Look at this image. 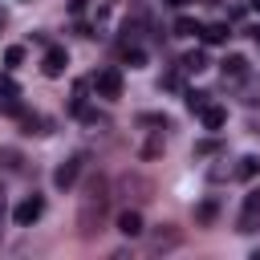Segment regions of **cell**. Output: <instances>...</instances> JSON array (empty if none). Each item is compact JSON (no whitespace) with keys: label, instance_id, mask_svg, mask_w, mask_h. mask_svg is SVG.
I'll return each instance as SVG.
<instances>
[{"label":"cell","instance_id":"obj_1","mask_svg":"<svg viewBox=\"0 0 260 260\" xmlns=\"http://www.w3.org/2000/svg\"><path fill=\"white\" fill-rule=\"evenodd\" d=\"M89 85H93V93L106 98V102L122 98V73H118V69H98V73L89 77Z\"/></svg>","mask_w":260,"mask_h":260},{"label":"cell","instance_id":"obj_2","mask_svg":"<svg viewBox=\"0 0 260 260\" xmlns=\"http://www.w3.org/2000/svg\"><path fill=\"white\" fill-rule=\"evenodd\" d=\"M81 167H85V154H73V158H65L57 171H53V183L61 187V191H69L73 183H77V175H81Z\"/></svg>","mask_w":260,"mask_h":260},{"label":"cell","instance_id":"obj_3","mask_svg":"<svg viewBox=\"0 0 260 260\" xmlns=\"http://www.w3.org/2000/svg\"><path fill=\"white\" fill-rule=\"evenodd\" d=\"M41 211H45V199H41V195H28V199H20V203H16L12 219H16L20 228H28V223H37V219H41Z\"/></svg>","mask_w":260,"mask_h":260},{"label":"cell","instance_id":"obj_4","mask_svg":"<svg viewBox=\"0 0 260 260\" xmlns=\"http://www.w3.org/2000/svg\"><path fill=\"white\" fill-rule=\"evenodd\" d=\"M65 65H69V53H65L61 45H49V49H45V61H41L45 77H61V73H65Z\"/></svg>","mask_w":260,"mask_h":260},{"label":"cell","instance_id":"obj_5","mask_svg":"<svg viewBox=\"0 0 260 260\" xmlns=\"http://www.w3.org/2000/svg\"><path fill=\"white\" fill-rule=\"evenodd\" d=\"M219 65H223V85H228V81H244V77L252 73V69H248V57H240V53L223 57Z\"/></svg>","mask_w":260,"mask_h":260},{"label":"cell","instance_id":"obj_6","mask_svg":"<svg viewBox=\"0 0 260 260\" xmlns=\"http://www.w3.org/2000/svg\"><path fill=\"white\" fill-rule=\"evenodd\" d=\"M199 118H203V130H211V134H215V130H223V122H228V110L207 102V106L199 110Z\"/></svg>","mask_w":260,"mask_h":260},{"label":"cell","instance_id":"obj_7","mask_svg":"<svg viewBox=\"0 0 260 260\" xmlns=\"http://www.w3.org/2000/svg\"><path fill=\"white\" fill-rule=\"evenodd\" d=\"M118 232H122V236H130V240H134V236H142V215H138L134 207H130V211H122V215H118Z\"/></svg>","mask_w":260,"mask_h":260},{"label":"cell","instance_id":"obj_8","mask_svg":"<svg viewBox=\"0 0 260 260\" xmlns=\"http://www.w3.org/2000/svg\"><path fill=\"white\" fill-rule=\"evenodd\" d=\"M179 69H183V73H203V69H207V53H203V49H191V53H183Z\"/></svg>","mask_w":260,"mask_h":260},{"label":"cell","instance_id":"obj_9","mask_svg":"<svg viewBox=\"0 0 260 260\" xmlns=\"http://www.w3.org/2000/svg\"><path fill=\"white\" fill-rule=\"evenodd\" d=\"M232 175H236V179H256V175H260V158H256V154H244Z\"/></svg>","mask_w":260,"mask_h":260},{"label":"cell","instance_id":"obj_10","mask_svg":"<svg viewBox=\"0 0 260 260\" xmlns=\"http://www.w3.org/2000/svg\"><path fill=\"white\" fill-rule=\"evenodd\" d=\"M199 37H203V45H223L228 41V24H203Z\"/></svg>","mask_w":260,"mask_h":260},{"label":"cell","instance_id":"obj_11","mask_svg":"<svg viewBox=\"0 0 260 260\" xmlns=\"http://www.w3.org/2000/svg\"><path fill=\"white\" fill-rule=\"evenodd\" d=\"M244 102L248 106H260V77H252V73L244 77Z\"/></svg>","mask_w":260,"mask_h":260},{"label":"cell","instance_id":"obj_12","mask_svg":"<svg viewBox=\"0 0 260 260\" xmlns=\"http://www.w3.org/2000/svg\"><path fill=\"white\" fill-rule=\"evenodd\" d=\"M199 28H203V24L191 20V16H179V20H175V37H195Z\"/></svg>","mask_w":260,"mask_h":260},{"label":"cell","instance_id":"obj_13","mask_svg":"<svg viewBox=\"0 0 260 260\" xmlns=\"http://www.w3.org/2000/svg\"><path fill=\"white\" fill-rule=\"evenodd\" d=\"M215 211H219V207H215V199H203V203L195 207V223H211V219H215Z\"/></svg>","mask_w":260,"mask_h":260},{"label":"cell","instance_id":"obj_14","mask_svg":"<svg viewBox=\"0 0 260 260\" xmlns=\"http://www.w3.org/2000/svg\"><path fill=\"white\" fill-rule=\"evenodd\" d=\"M0 98H4V102H16V98H20V85H16L8 73H0Z\"/></svg>","mask_w":260,"mask_h":260},{"label":"cell","instance_id":"obj_15","mask_svg":"<svg viewBox=\"0 0 260 260\" xmlns=\"http://www.w3.org/2000/svg\"><path fill=\"white\" fill-rule=\"evenodd\" d=\"M85 110V81L73 85V98H69V114H81Z\"/></svg>","mask_w":260,"mask_h":260},{"label":"cell","instance_id":"obj_16","mask_svg":"<svg viewBox=\"0 0 260 260\" xmlns=\"http://www.w3.org/2000/svg\"><path fill=\"white\" fill-rule=\"evenodd\" d=\"M256 228H260V211L244 207V215H240V232H256Z\"/></svg>","mask_w":260,"mask_h":260},{"label":"cell","instance_id":"obj_17","mask_svg":"<svg viewBox=\"0 0 260 260\" xmlns=\"http://www.w3.org/2000/svg\"><path fill=\"white\" fill-rule=\"evenodd\" d=\"M203 106H207V93H199V89H187V110H191V114H199Z\"/></svg>","mask_w":260,"mask_h":260},{"label":"cell","instance_id":"obj_18","mask_svg":"<svg viewBox=\"0 0 260 260\" xmlns=\"http://www.w3.org/2000/svg\"><path fill=\"white\" fill-rule=\"evenodd\" d=\"M20 61H24V49H20V45H8V49H4V65L12 69V65H20Z\"/></svg>","mask_w":260,"mask_h":260},{"label":"cell","instance_id":"obj_19","mask_svg":"<svg viewBox=\"0 0 260 260\" xmlns=\"http://www.w3.org/2000/svg\"><path fill=\"white\" fill-rule=\"evenodd\" d=\"M175 244H179L175 232H158V236H154V248H158V252H162V248H175Z\"/></svg>","mask_w":260,"mask_h":260},{"label":"cell","instance_id":"obj_20","mask_svg":"<svg viewBox=\"0 0 260 260\" xmlns=\"http://www.w3.org/2000/svg\"><path fill=\"white\" fill-rule=\"evenodd\" d=\"M219 150V142L215 138H207V142H195V158H203V154H215Z\"/></svg>","mask_w":260,"mask_h":260},{"label":"cell","instance_id":"obj_21","mask_svg":"<svg viewBox=\"0 0 260 260\" xmlns=\"http://www.w3.org/2000/svg\"><path fill=\"white\" fill-rule=\"evenodd\" d=\"M244 207H252V211H260V187H256V191H248V195H244Z\"/></svg>","mask_w":260,"mask_h":260},{"label":"cell","instance_id":"obj_22","mask_svg":"<svg viewBox=\"0 0 260 260\" xmlns=\"http://www.w3.org/2000/svg\"><path fill=\"white\" fill-rule=\"evenodd\" d=\"M162 89H179V73H167L162 77Z\"/></svg>","mask_w":260,"mask_h":260},{"label":"cell","instance_id":"obj_23","mask_svg":"<svg viewBox=\"0 0 260 260\" xmlns=\"http://www.w3.org/2000/svg\"><path fill=\"white\" fill-rule=\"evenodd\" d=\"M248 37H252V41L260 45V24H252V28H248Z\"/></svg>","mask_w":260,"mask_h":260},{"label":"cell","instance_id":"obj_24","mask_svg":"<svg viewBox=\"0 0 260 260\" xmlns=\"http://www.w3.org/2000/svg\"><path fill=\"white\" fill-rule=\"evenodd\" d=\"M167 4H175V8H183V4H191V0H167Z\"/></svg>","mask_w":260,"mask_h":260},{"label":"cell","instance_id":"obj_25","mask_svg":"<svg viewBox=\"0 0 260 260\" xmlns=\"http://www.w3.org/2000/svg\"><path fill=\"white\" fill-rule=\"evenodd\" d=\"M248 8H252V12H260V0H248Z\"/></svg>","mask_w":260,"mask_h":260},{"label":"cell","instance_id":"obj_26","mask_svg":"<svg viewBox=\"0 0 260 260\" xmlns=\"http://www.w3.org/2000/svg\"><path fill=\"white\" fill-rule=\"evenodd\" d=\"M0 219H4V199H0Z\"/></svg>","mask_w":260,"mask_h":260},{"label":"cell","instance_id":"obj_27","mask_svg":"<svg viewBox=\"0 0 260 260\" xmlns=\"http://www.w3.org/2000/svg\"><path fill=\"white\" fill-rule=\"evenodd\" d=\"M0 28H4V12H0Z\"/></svg>","mask_w":260,"mask_h":260}]
</instances>
